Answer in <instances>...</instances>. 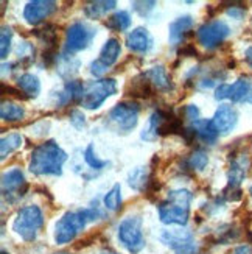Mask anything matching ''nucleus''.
<instances>
[{
  "mask_svg": "<svg viewBox=\"0 0 252 254\" xmlns=\"http://www.w3.org/2000/svg\"><path fill=\"white\" fill-rule=\"evenodd\" d=\"M65 161H67V153L54 140H47L31 151L30 172L39 176H59L62 175V165Z\"/></svg>",
  "mask_w": 252,
  "mask_h": 254,
  "instance_id": "1",
  "label": "nucleus"
},
{
  "mask_svg": "<svg viewBox=\"0 0 252 254\" xmlns=\"http://www.w3.org/2000/svg\"><path fill=\"white\" fill-rule=\"evenodd\" d=\"M193 193L185 189L170 190L167 200L159 204V218L163 225L185 226L190 217V203Z\"/></svg>",
  "mask_w": 252,
  "mask_h": 254,
  "instance_id": "2",
  "label": "nucleus"
},
{
  "mask_svg": "<svg viewBox=\"0 0 252 254\" xmlns=\"http://www.w3.org/2000/svg\"><path fill=\"white\" fill-rule=\"evenodd\" d=\"M97 217H100L98 209H80V211H72V212H65L59 222L54 226V242L58 245H65L72 242L76 234L80 231L84 229L87 222H92Z\"/></svg>",
  "mask_w": 252,
  "mask_h": 254,
  "instance_id": "3",
  "label": "nucleus"
},
{
  "mask_svg": "<svg viewBox=\"0 0 252 254\" xmlns=\"http://www.w3.org/2000/svg\"><path fill=\"white\" fill-rule=\"evenodd\" d=\"M42 225H44L42 211L38 206L30 204V206H24L17 212L13 223V229L25 242H33L36 239Z\"/></svg>",
  "mask_w": 252,
  "mask_h": 254,
  "instance_id": "4",
  "label": "nucleus"
},
{
  "mask_svg": "<svg viewBox=\"0 0 252 254\" xmlns=\"http://www.w3.org/2000/svg\"><path fill=\"white\" fill-rule=\"evenodd\" d=\"M118 240L131 254H137L144 250L145 239H144V231H142V218L139 215L126 217L120 222Z\"/></svg>",
  "mask_w": 252,
  "mask_h": 254,
  "instance_id": "5",
  "label": "nucleus"
},
{
  "mask_svg": "<svg viewBox=\"0 0 252 254\" xmlns=\"http://www.w3.org/2000/svg\"><path fill=\"white\" fill-rule=\"evenodd\" d=\"M117 94V81L114 78H101L86 86L81 106L86 109H98L107 97Z\"/></svg>",
  "mask_w": 252,
  "mask_h": 254,
  "instance_id": "6",
  "label": "nucleus"
},
{
  "mask_svg": "<svg viewBox=\"0 0 252 254\" xmlns=\"http://www.w3.org/2000/svg\"><path fill=\"white\" fill-rule=\"evenodd\" d=\"M140 106L136 102H122L115 105L107 116V122L117 131L128 132L136 128L139 122Z\"/></svg>",
  "mask_w": 252,
  "mask_h": 254,
  "instance_id": "7",
  "label": "nucleus"
},
{
  "mask_svg": "<svg viewBox=\"0 0 252 254\" xmlns=\"http://www.w3.org/2000/svg\"><path fill=\"white\" fill-rule=\"evenodd\" d=\"M95 28H92L86 22H75L67 28L65 35V52H80L91 46L92 39L95 38Z\"/></svg>",
  "mask_w": 252,
  "mask_h": 254,
  "instance_id": "8",
  "label": "nucleus"
},
{
  "mask_svg": "<svg viewBox=\"0 0 252 254\" xmlns=\"http://www.w3.org/2000/svg\"><path fill=\"white\" fill-rule=\"evenodd\" d=\"M231 28L227 27L226 22L223 20H212L207 22L198 30V39L200 44L204 46L205 49H215L220 46L221 42L229 36Z\"/></svg>",
  "mask_w": 252,
  "mask_h": 254,
  "instance_id": "9",
  "label": "nucleus"
},
{
  "mask_svg": "<svg viewBox=\"0 0 252 254\" xmlns=\"http://www.w3.org/2000/svg\"><path fill=\"white\" fill-rule=\"evenodd\" d=\"M56 11V2L53 0H33L25 5L24 19L30 25H39L44 19H47Z\"/></svg>",
  "mask_w": 252,
  "mask_h": 254,
  "instance_id": "10",
  "label": "nucleus"
},
{
  "mask_svg": "<svg viewBox=\"0 0 252 254\" xmlns=\"http://www.w3.org/2000/svg\"><path fill=\"white\" fill-rule=\"evenodd\" d=\"M212 122L220 134H227V132H231L238 124L237 109L231 105H221L215 111Z\"/></svg>",
  "mask_w": 252,
  "mask_h": 254,
  "instance_id": "11",
  "label": "nucleus"
},
{
  "mask_svg": "<svg viewBox=\"0 0 252 254\" xmlns=\"http://www.w3.org/2000/svg\"><path fill=\"white\" fill-rule=\"evenodd\" d=\"M248 169H249L248 156H240V158L232 161L231 170H229V175H227L229 184H227V189L224 190V193L232 192V193H237L240 196V193H242V190H240V184H242V181L245 180Z\"/></svg>",
  "mask_w": 252,
  "mask_h": 254,
  "instance_id": "12",
  "label": "nucleus"
},
{
  "mask_svg": "<svg viewBox=\"0 0 252 254\" xmlns=\"http://www.w3.org/2000/svg\"><path fill=\"white\" fill-rule=\"evenodd\" d=\"M126 46L136 53H147L152 47V36L145 27H137L128 33Z\"/></svg>",
  "mask_w": 252,
  "mask_h": 254,
  "instance_id": "13",
  "label": "nucleus"
},
{
  "mask_svg": "<svg viewBox=\"0 0 252 254\" xmlns=\"http://www.w3.org/2000/svg\"><path fill=\"white\" fill-rule=\"evenodd\" d=\"M229 100L252 105V78L242 76L234 84H229Z\"/></svg>",
  "mask_w": 252,
  "mask_h": 254,
  "instance_id": "14",
  "label": "nucleus"
},
{
  "mask_svg": "<svg viewBox=\"0 0 252 254\" xmlns=\"http://www.w3.org/2000/svg\"><path fill=\"white\" fill-rule=\"evenodd\" d=\"M25 187V176L19 169H13L9 172H5L2 176V193L3 196H11L17 193V196H22L24 193H20Z\"/></svg>",
  "mask_w": 252,
  "mask_h": 254,
  "instance_id": "15",
  "label": "nucleus"
},
{
  "mask_svg": "<svg viewBox=\"0 0 252 254\" xmlns=\"http://www.w3.org/2000/svg\"><path fill=\"white\" fill-rule=\"evenodd\" d=\"M160 240L165 244L167 247L173 248L176 251L178 248L184 247L193 242V236L189 229H182V228H176V229H163L160 233Z\"/></svg>",
  "mask_w": 252,
  "mask_h": 254,
  "instance_id": "16",
  "label": "nucleus"
},
{
  "mask_svg": "<svg viewBox=\"0 0 252 254\" xmlns=\"http://www.w3.org/2000/svg\"><path fill=\"white\" fill-rule=\"evenodd\" d=\"M193 27V19L192 16L185 14V16H181L178 17L176 20H173L170 24V42L173 46H178L179 42L184 41V38L189 35V31L192 30Z\"/></svg>",
  "mask_w": 252,
  "mask_h": 254,
  "instance_id": "17",
  "label": "nucleus"
},
{
  "mask_svg": "<svg viewBox=\"0 0 252 254\" xmlns=\"http://www.w3.org/2000/svg\"><path fill=\"white\" fill-rule=\"evenodd\" d=\"M120 53H122V46H120V41L115 39V38H111L104 42V46L100 52V57H98V63L103 64L104 67H111L114 65L120 57Z\"/></svg>",
  "mask_w": 252,
  "mask_h": 254,
  "instance_id": "18",
  "label": "nucleus"
},
{
  "mask_svg": "<svg viewBox=\"0 0 252 254\" xmlns=\"http://www.w3.org/2000/svg\"><path fill=\"white\" fill-rule=\"evenodd\" d=\"M147 76L148 80L151 81L152 87H154V91H159V92H165V91H170L173 84L170 81V76L165 70L163 65H154V67L148 69L147 72Z\"/></svg>",
  "mask_w": 252,
  "mask_h": 254,
  "instance_id": "19",
  "label": "nucleus"
},
{
  "mask_svg": "<svg viewBox=\"0 0 252 254\" xmlns=\"http://www.w3.org/2000/svg\"><path fill=\"white\" fill-rule=\"evenodd\" d=\"M151 176L148 167H136L128 173V186L136 192L147 190L151 184Z\"/></svg>",
  "mask_w": 252,
  "mask_h": 254,
  "instance_id": "20",
  "label": "nucleus"
},
{
  "mask_svg": "<svg viewBox=\"0 0 252 254\" xmlns=\"http://www.w3.org/2000/svg\"><path fill=\"white\" fill-rule=\"evenodd\" d=\"M154 92V87H152L151 81L148 80L147 73H140L136 78L131 80L129 87H128V94L133 97H140V98H147Z\"/></svg>",
  "mask_w": 252,
  "mask_h": 254,
  "instance_id": "21",
  "label": "nucleus"
},
{
  "mask_svg": "<svg viewBox=\"0 0 252 254\" xmlns=\"http://www.w3.org/2000/svg\"><path fill=\"white\" fill-rule=\"evenodd\" d=\"M17 87L22 94H25V97L36 98L41 92V81L36 75L24 73L17 78Z\"/></svg>",
  "mask_w": 252,
  "mask_h": 254,
  "instance_id": "22",
  "label": "nucleus"
},
{
  "mask_svg": "<svg viewBox=\"0 0 252 254\" xmlns=\"http://www.w3.org/2000/svg\"><path fill=\"white\" fill-rule=\"evenodd\" d=\"M192 127H193V129L196 132V136H198L202 142L213 143V142H216L218 136H220V132H218V129L215 128L212 120L200 119L198 122H195Z\"/></svg>",
  "mask_w": 252,
  "mask_h": 254,
  "instance_id": "23",
  "label": "nucleus"
},
{
  "mask_svg": "<svg viewBox=\"0 0 252 254\" xmlns=\"http://www.w3.org/2000/svg\"><path fill=\"white\" fill-rule=\"evenodd\" d=\"M115 6H117L115 0H97V2H89L84 6V14L89 19H98L106 16Z\"/></svg>",
  "mask_w": 252,
  "mask_h": 254,
  "instance_id": "24",
  "label": "nucleus"
},
{
  "mask_svg": "<svg viewBox=\"0 0 252 254\" xmlns=\"http://www.w3.org/2000/svg\"><path fill=\"white\" fill-rule=\"evenodd\" d=\"M84 91L86 87L81 81L78 80H72V81H67V84L64 86L62 92L59 94L61 97V103L65 105L69 102H80L83 100V95H84Z\"/></svg>",
  "mask_w": 252,
  "mask_h": 254,
  "instance_id": "25",
  "label": "nucleus"
},
{
  "mask_svg": "<svg viewBox=\"0 0 252 254\" xmlns=\"http://www.w3.org/2000/svg\"><path fill=\"white\" fill-rule=\"evenodd\" d=\"M25 116V109L20 105H16L13 102H2V106H0V117L5 122H17V120H22Z\"/></svg>",
  "mask_w": 252,
  "mask_h": 254,
  "instance_id": "26",
  "label": "nucleus"
},
{
  "mask_svg": "<svg viewBox=\"0 0 252 254\" xmlns=\"http://www.w3.org/2000/svg\"><path fill=\"white\" fill-rule=\"evenodd\" d=\"M56 63H58V72L62 78H69V76L75 75L80 69V61L73 58L72 55L70 57L69 55H64V57H61Z\"/></svg>",
  "mask_w": 252,
  "mask_h": 254,
  "instance_id": "27",
  "label": "nucleus"
},
{
  "mask_svg": "<svg viewBox=\"0 0 252 254\" xmlns=\"http://www.w3.org/2000/svg\"><path fill=\"white\" fill-rule=\"evenodd\" d=\"M107 28H111L114 31H125L131 27V16L126 11H117L115 14H112L106 22Z\"/></svg>",
  "mask_w": 252,
  "mask_h": 254,
  "instance_id": "28",
  "label": "nucleus"
},
{
  "mask_svg": "<svg viewBox=\"0 0 252 254\" xmlns=\"http://www.w3.org/2000/svg\"><path fill=\"white\" fill-rule=\"evenodd\" d=\"M22 145V136L17 134V132H13V134H8L2 139L0 142V153H2V161L6 159V156H9L11 153L16 151L17 148H20Z\"/></svg>",
  "mask_w": 252,
  "mask_h": 254,
  "instance_id": "29",
  "label": "nucleus"
},
{
  "mask_svg": "<svg viewBox=\"0 0 252 254\" xmlns=\"http://www.w3.org/2000/svg\"><path fill=\"white\" fill-rule=\"evenodd\" d=\"M103 203L107 211H118L122 207V187L120 184L112 186V189L104 195Z\"/></svg>",
  "mask_w": 252,
  "mask_h": 254,
  "instance_id": "30",
  "label": "nucleus"
},
{
  "mask_svg": "<svg viewBox=\"0 0 252 254\" xmlns=\"http://www.w3.org/2000/svg\"><path fill=\"white\" fill-rule=\"evenodd\" d=\"M207 162H209V156H207V153L201 148L195 150L189 158V165L193 170H204L207 167Z\"/></svg>",
  "mask_w": 252,
  "mask_h": 254,
  "instance_id": "31",
  "label": "nucleus"
},
{
  "mask_svg": "<svg viewBox=\"0 0 252 254\" xmlns=\"http://www.w3.org/2000/svg\"><path fill=\"white\" fill-rule=\"evenodd\" d=\"M11 39H13V30L9 27H2L0 31V58L5 60L11 49Z\"/></svg>",
  "mask_w": 252,
  "mask_h": 254,
  "instance_id": "32",
  "label": "nucleus"
},
{
  "mask_svg": "<svg viewBox=\"0 0 252 254\" xmlns=\"http://www.w3.org/2000/svg\"><path fill=\"white\" fill-rule=\"evenodd\" d=\"M84 162L89 165L92 170H101L107 165V161H101L97 158V154L94 151V147L89 145L86 150H84Z\"/></svg>",
  "mask_w": 252,
  "mask_h": 254,
  "instance_id": "33",
  "label": "nucleus"
},
{
  "mask_svg": "<svg viewBox=\"0 0 252 254\" xmlns=\"http://www.w3.org/2000/svg\"><path fill=\"white\" fill-rule=\"evenodd\" d=\"M17 55L20 60H28V63H31L33 60H35V49H33V46H30L28 42H22L20 46L17 47Z\"/></svg>",
  "mask_w": 252,
  "mask_h": 254,
  "instance_id": "34",
  "label": "nucleus"
},
{
  "mask_svg": "<svg viewBox=\"0 0 252 254\" xmlns=\"http://www.w3.org/2000/svg\"><path fill=\"white\" fill-rule=\"evenodd\" d=\"M70 124L76 128V129H81L86 127V117L81 111H78V109H73V111L70 113Z\"/></svg>",
  "mask_w": 252,
  "mask_h": 254,
  "instance_id": "35",
  "label": "nucleus"
},
{
  "mask_svg": "<svg viewBox=\"0 0 252 254\" xmlns=\"http://www.w3.org/2000/svg\"><path fill=\"white\" fill-rule=\"evenodd\" d=\"M154 6H156V2H133L134 11H137L140 16H147L151 9H154Z\"/></svg>",
  "mask_w": 252,
  "mask_h": 254,
  "instance_id": "36",
  "label": "nucleus"
},
{
  "mask_svg": "<svg viewBox=\"0 0 252 254\" xmlns=\"http://www.w3.org/2000/svg\"><path fill=\"white\" fill-rule=\"evenodd\" d=\"M184 117L190 120V122H198L200 120V109L196 108L195 105H189V106H185L184 108Z\"/></svg>",
  "mask_w": 252,
  "mask_h": 254,
  "instance_id": "37",
  "label": "nucleus"
},
{
  "mask_svg": "<svg viewBox=\"0 0 252 254\" xmlns=\"http://www.w3.org/2000/svg\"><path fill=\"white\" fill-rule=\"evenodd\" d=\"M215 98L216 100H226L229 98V84H220L215 91Z\"/></svg>",
  "mask_w": 252,
  "mask_h": 254,
  "instance_id": "38",
  "label": "nucleus"
},
{
  "mask_svg": "<svg viewBox=\"0 0 252 254\" xmlns=\"http://www.w3.org/2000/svg\"><path fill=\"white\" fill-rule=\"evenodd\" d=\"M196 251H198V248H196V244H195V240H193V242H190V244L178 248L176 254H196Z\"/></svg>",
  "mask_w": 252,
  "mask_h": 254,
  "instance_id": "39",
  "label": "nucleus"
},
{
  "mask_svg": "<svg viewBox=\"0 0 252 254\" xmlns=\"http://www.w3.org/2000/svg\"><path fill=\"white\" fill-rule=\"evenodd\" d=\"M106 70H107V69L104 67L103 64L98 63V61H94V63L91 64V72H92V75H95V76H101Z\"/></svg>",
  "mask_w": 252,
  "mask_h": 254,
  "instance_id": "40",
  "label": "nucleus"
},
{
  "mask_svg": "<svg viewBox=\"0 0 252 254\" xmlns=\"http://www.w3.org/2000/svg\"><path fill=\"white\" fill-rule=\"evenodd\" d=\"M227 14H229V16H232V17H235V19H242L243 14H245V9H240V8H237V6H234V8H231V9H227Z\"/></svg>",
  "mask_w": 252,
  "mask_h": 254,
  "instance_id": "41",
  "label": "nucleus"
},
{
  "mask_svg": "<svg viewBox=\"0 0 252 254\" xmlns=\"http://www.w3.org/2000/svg\"><path fill=\"white\" fill-rule=\"evenodd\" d=\"M234 254H252V247L251 245H242L235 250Z\"/></svg>",
  "mask_w": 252,
  "mask_h": 254,
  "instance_id": "42",
  "label": "nucleus"
},
{
  "mask_svg": "<svg viewBox=\"0 0 252 254\" xmlns=\"http://www.w3.org/2000/svg\"><path fill=\"white\" fill-rule=\"evenodd\" d=\"M181 55H187V57H196V49L192 46H187L185 49L181 50Z\"/></svg>",
  "mask_w": 252,
  "mask_h": 254,
  "instance_id": "43",
  "label": "nucleus"
},
{
  "mask_svg": "<svg viewBox=\"0 0 252 254\" xmlns=\"http://www.w3.org/2000/svg\"><path fill=\"white\" fill-rule=\"evenodd\" d=\"M245 57H246V63L249 64V67L252 69V47H249L245 53Z\"/></svg>",
  "mask_w": 252,
  "mask_h": 254,
  "instance_id": "44",
  "label": "nucleus"
},
{
  "mask_svg": "<svg viewBox=\"0 0 252 254\" xmlns=\"http://www.w3.org/2000/svg\"><path fill=\"white\" fill-rule=\"evenodd\" d=\"M249 192H251V196H252V186H251V190Z\"/></svg>",
  "mask_w": 252,
  "mask_h": 254,
  "instance_id": "45",
  "label": "nucleus"
},
{
  "mask_svg": "<svg viewBox=\"0 0 252 254\" xmlns=\"http://www.w3.org/2000/svg\"><path fill=\"white\" fill-rule=\"evenodd\" d=\"M2 254H8V253L6 251H2Z\"/></svg>",
  "mask_w": 252,
  "mask_h": 254,
  "instance_id": "46",
  "label": "nucleus"
},
{
  "mask_svg": "<svg viewBox=\"0 0 252 254\" xmlns=\"http://www.w3.org/2000/svg\"><path fill=\"white\" fill-rule=\"evenodd\" d=\"M59 254H69V253H59Z\"/></svg>",
  "mask_w": 252,
  "mask_h": 254,
  "instance_id": "47",
  "label": "nucleus"
}]
</instances>
